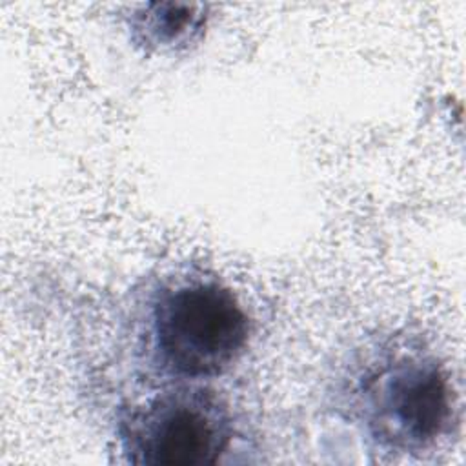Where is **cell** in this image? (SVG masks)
<instances>
[{
  "label": "cell",
  "instance_id": "6da1fadb",
  "mask_svg": "<svg viewBox=\"0 0 466 466\" xmlns=\"http://www.w3.org/2000/svg\"><path fill=\"white\" fill-rule=\"evenodd\" d=\"M249 331V317L228 286L211 277H178L153 295L146 346L171 384L202 382L240 359Z\"/></svg>",
  "mask_w": 466,
  "mask_h": 466
},
{
  "label": "cell",
  "instance_id": "7a4b0ae2",
  "mask_svg": "<svg viewBox=\"0 0 466 466\" xmlns=\"http://www.w3.org/2000/svg\"><path fill=\"white\" fill-rule=\"evenodd\" d=\"M120 451L140 466H211L233 441L226 400L200 382H173L124 410L118 420Z\"/></svg>",
  "mask_w": 466,
  "mask_h": 466
},
{
  "label": "cell",
  "instance_id": "3957f363",
  "mask_svg": "<svg viewBox=\"0 0 466 466\" xmlns=\"http://www.w3.org/2000/svg\"><path fill=\"white\" fill-rule=\"evenodd\" d=\"M451 411L450 382L428 355L388 359L360 384L364 431L386 451L415 453L430 448L450 428Z\"/></svg>",
  "mask_w": 466,
  "mask_h": 466
},
{
  "label": "cell",
  "instance_id": "277c9868",
  "mask_svg": "<svg viewBox=\"0 0 466 466\" xmlns=\"http://www.w3.org/2000/svg\"><path fill=\"white\" fill-rule=\"evenodd\" d=\"M208 24L202 5L149 2L129 15V33L137 46L149 53H175L200 40Z\"/></svg>",
  "mask_w": 466,
  "mask_h": 466
}]
</instances>
